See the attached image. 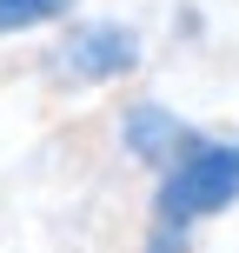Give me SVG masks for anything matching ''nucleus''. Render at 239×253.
<instances>
[{"instance_id":"obj_2","label":"nucleus","mask_w":239,"mask_h":253,"mask_svg":"<svg viewBox=\"0 0 239 253\" xmlns=\"http://www.w3.org/2000/svg\"><path fill=\"white\" fill-rule=\"evenodd\" d=\"M139 60H146V40H139L126 20H73L60 40H53V53H47V80L87 93V87L126 80Z\"/></svg>"},{"instance_id":"obj_4","label":"nucleus","mask_w":239,"mask_h":253,"mask_svg":"<svg viewBox=\"0 0 239 253\" xmlns=\"http://www.w3.org/2000/svg\"><path fill=\"white\" fill-rule=\"evenodd\" d=\"M73 7H80V0H0V40L60 27V20H73Z\"/></svg>"},{"instance_id":"obj_1","label":"nucleus","mask_w":239,"mask_h":253,"mask_svg":"<svg viewBox=\"0 0 239 253\" xmlns=\"http://www.w3.org/2000/svg\"><path fill=\"white\" fill-rule=\"evenodd\" d=\"M239 207V140L193 133L173 160L160 167V187L146 207V253H186L193 227Z\"/></svg>"},{"instance_id":"obj_3","label":"nucleus","mask_w":239,"mask_h":253,"mask_svg":"<svg viewBox=\"0 0 239 253\" xmlns=\"http://www.w3.org/2000/svg\"><path fill=\"white\" fill-rule=\"evenodd\" d=\"M193 133H200V126H186L173 107H160V100H133V107L120 114V147L133 153L139 167H153V173H160Z\"/></svg>"}]
</instances>
